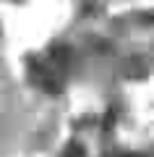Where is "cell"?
I'll return each instance as SVG.
<instances>
[{"mask_svg":"<svg viewBox=\"0 0 154 157\" xmlns=\"http://www.w3.org/2000/svg\"><path fill=\"white\" fill-rule=\"evenodd\" d=\"M32 71H34V78H37V84L42 86V89L52 92V94L60 92V78H58V71H50L42 60L32 63Z\"/></svg>","mask_w":154,"mask_h":157,"instance_id":"6da1fadb","label":"cell"},{"mask_svg":"<svg viewBox=\"0 0 154 157\" xmlns=\"http://www.w3.org/2000/svg\"><path fill=\"white\" fill-rule=\"evenodd\" d=\"M63 157H84V147L81 144H68V149H66Z\"/></svg>","mask_w":154,"mask_h":157,"instance_id":"7a4b0ae2","label":"cell"}]
</instances>
